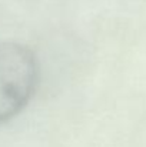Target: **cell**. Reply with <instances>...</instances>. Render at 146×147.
I'll list each match as a JSON object with an SVG mask.
<instances>
[{
	"label": "cell",
	"instance_id": "cell-1",
	"mask_svg": "<svg viewBox=\"0 0 146 147\" xmlns=\"http://www.w3.org/2000/svg\"><path fill=\"white\" fill-rule=\"evenodd\" d=\"M37 83L39 63L35 53L16 42H0V124L23 111Z\"/></svg>",
	"mask_w": 146,
	"mask_h": 147
}]
</instances>
